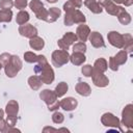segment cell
I'll return each mask as SVG.
<instances>
[{"label":"cell","mask_w":133,"mask_h":133,"mask_svg":"<svg viewBox=\"0 0 133 133\" xmlns=\"http://www.w3.org/2000/svg\"><path fill=\"white\" fill-rule=\"evenodd\" d=\"M34 73L39 76L43 84H51L55 79V73L49 62L46 64L36 63L34 66Z\"/></svg>","instance_id":"obj_1"},{"label":"cell","mask_w":133,"mask_h":133,"mask_svg":"<svg viewBox=\"0 0 133 133\" xmlns=\"http://www.w3.org/2000/svg\"><path fill=\"white\" fill-rule=\"evenodd\" d=\"M52 64L56 68H61L62 65L66 64L70 61V54L65 50H55L52 52L51 55Z\"/></svg>","instance_id":"obj_2"},{"label":"cell","mask_w":133,"mask_h":133,"mask_svg":"<svg viewBox=\"0 0 133 133\" xmlns=\"http://www.w3.org/2000/svg\"><path fill=\"white\" fill-rule=\"evenodd\" d=\"M121 125L132 130V128H133V105L132 104H127L124 107V109L122 111Z\"/></svg>","instance_id":"obj_3"},{"label":"cell","mask_w":133,"mask_h":133,"mask_svg":"<svg viewBox=\"0 0 133 133\" xmlns=\"http://www.w3.org/2000/svg\"><path fill=\"white\" fill-rule=\"evenodd\" d=\"M101 123L105 127L118 129V127L121 125V119L117 116H115L113 113H111V112H105L101 116Z\"/></svg>","instance_id":"obj_4"},{"label":"cell","mask_w":133,"mask_h":133,"mask_svg":"<svg viewBox=\"0 0 133 133\" xmlns=\"http://www.w3.org/2000/svg\"><path fill=\"white\" fill-rule=\"evenodd\" d=\"M107 39L111 46L117 49H123L124 46V37L123 34L117 31H109L107 33Z\"/></svg>","instance_id":"obj_5"},{"label":"cell","mask_w":133,"mask_h":133,"mask_svg":"<svg viewBox=\"0 0 133 133\" xmlns=\"http://www.w3.org/2000/svg\"><path fill=\"white\" fill-rule=\"evenodd\" d=\"M91 80L92 83L97 86V87H106L109 84V79L106 75H104V73L102 72H98V71H92V75H91Z\"/></svg>","instance_id":"obj_6"},{"label":"cell","mask_w":133,"mask_h":133,"mask_svg":"<svg viewBox=\"0 0 133 133\" xmlns=\"http://www.w3.org/2000/svg\"><path fill=\"white\" fill-rule=\"evenodd\" d=\"M19 33L24 36V37H27V38H31L35 35H37V29L36 27H34L33 25L31 24H24V25H20L19 29H18Z\"/></svg>","instance_id":"obj_7"},{"label":"cell","mask_w":133,"mask_h":133,"mask_svg":"<svg viewBox=\"0 0 133 133\" xmlns=\"http://www.w3.org/2000/svg\"><path fill=\"white\" fill-rule=\"evenodd\" d=\"M88 41L90 42L91 46L94 48L100 49V48H104L105 47V42L104 38L102 36V34L98 31H90L89 35H88Z\"/></svg>","instance_id":"obj_8"},{"label":"cell","mask_w":133,"mask_h":133,"mask_svg":"<svg viewBox=\"0 0 133 133\" xmlns=\"http://www.w3.org/2000/svg\"><path fill=\"white\" fill-rule=\"evenodd\" d=\"M59 106L64 111H73L78 106V101L73 97H66L63 98L61 101H59Z\"/></svg>","instance_id":"obj_9"},{"label":"cell","mask_w":133,"mask_h":133,"mask_svg":"<svg viewBox=\"0 0 133 133\" xmlns=\"http://www.w3.org/2000/svg\"><path fill=\"white\" fill-rule=\"evenodd\" d=\"M39 98H41V100H43L47 104V106H49L50 104L56 102L57 99H58L57 96H56V94H55V91L54 90H51V89H48V88L43 89L39 92Z\"/></svg>","instance_id":"obj_10"},{"label":"cell","mask_w":133,"mask_h":133,"mask_svg":"<svg viewBox=\"0 0 133 133\" xmlns=\"http://www.w3.org/2000/svg\"><path fill=\"white\" fill-rule=\"evenodd\" d=\"M89 33H90V28H89L87 25H85V23L80 24V25L76 28V35H77V38H78L80 42L85 43V42L88 39Z\"/></svg>","instance_id":"obj_11"},{"label":"cell","mask_w":133,"mask_h":133,"mask_svg":"<svg viewBox=\"0 0 133 133\" xmlns=\"http://www.w3.org/2000/svg\"><path fill=\"white\" fill-rule=\"evenodd\" d=\"M104 8H105V10H106V12L108 14V15H111V16H115V17H117L119 14H122L123 11H125L126 9H125V7H123V6H119V5H117V4H115V3H113L111 0L104 6Z\"/></svg>","instance_id":"obj_12"},{"label":"cell","mask_w":133,"mask_h":133,"mask_svg":"<svg viewBox=\"0 0 133 133\" xmlns=\"http://www.w3.org/2000/svg\"><path fill=\"white\" fill-rule=\"evenodd\" d=\"M75 90L78 95L82 96V97H88L91 94V87L87 82H82L79 81L76 85H75Z\"/></svg>","instance_id":"obj_13"},{"label":"cell","mask_w":133,"mask_h":133,"mask_svg":"<svg viewBox=\"0 0 133 133\" xmlns=\"http://www.w3.org/2000/svg\"><path fill=\"white\" fill-rule=\"evenodd\" d=\"M8 116H17L19 113V103L16 100H10L5 106L4 111Z\"/></svg>","instance_id":"obj_14"},{"label":"cell","mask_w":133,"mask_h":133,"mask_svg":"<svg viewBox=\"0 0 133 133\" xmlns=\"http://www.w3.org/2000/svg\"><path fill=\"white\" fill-rule=\"evenodd\" d=\"M61 16V9L58 7H50L48 9L46 22L47 23H54L58 20V18Z\"/></svg>","instance_id":"obj_15"},{"label":"cell","mask_w":133,"mask_h":133,"mask_svg":"<svg viewBox=\"0 0 133 133\" xmlns=\"http://www.w3.org/2000/svg\"><path fill=\"white\" fill-rule=\"evenodd\" d=\"M29 47H30L32 50L41 51V50H43L44 47H45V41H44L42 37L35 35V36L29 38Z\"/></svg>","instance_id":"obj_16"},{"label":"cell","mask_w":133,"mask_h":133,"mask_svg":"<svg viewBox=\"0 0 133 133\" xmlns=\"http://www.w3.org/2000/svg\"><path fill=\"white\" fill-rule=\"evenodd\" d=\"M84 5L92 12V14H101L103 11V7L97 2V0H84Z\"/></svg>","instance_id":"obj_17"},{"label":"cell","mask_w":133,"mask_h":133,"mask_svg":"<svg viewBox=\"0 0 133 133\" xmlns=\"http://www.w3.org/2000/svg\"><path fill=\"white\" fill-rule=\"evenodd\" d=\"M86 60V57L84 55V53H80V52H73L70 55V61L74 64V65H82Z\"/></svg>","instance_id":"obj_18"},{"label":"cell","mask_w":133,"mask_h":133,"mask_svg":"<svg viewBox=\"0 0 133 133\" xmlns=\"http://www.w3.org/2000/svg\"><path fill=\"white\" fill-rule=\"evenodd\" d=\"M27 82H28L29 87L32 90H38L42 87V85H43V82H42V80H41V78H39L38 75H32V76H30L28 78Z\"/></svg>","instance_id":"obj_19"},{"label":"cell","mask_w":133,"mask_h":133,"mask_svg":"<svg viewBox=\"0 0 133 133\" xmlns=\"http://www.w3.org/2000/svg\"><path fill=\"white\" fill-rule=\"evenodd\" d=\"M71 16H72V21L73 24H83L86 22V18L82 11L79 9H74L71 10Z\"/></svg>","instance_id":"obj_20"},{"label":"cell","mask_w":133,"mask_h":133,"mask_svg":"<svg viewBox=\"0 0 133 133\" xmlns=\"http://www.w3.org/2000/svg\"><path fill=\"white\" fill-rule=\"evenodd\" d=\"M92 68H94L95 71L105 73V72L108 70V62H107V60H106L105 58L100 57V58H98V59L95 61Z\"/></svg>","instance_id":"obj_21"},{"label":"cell","mask_w":133,"mask_h":133,"mask_svg":"<svg viewBox=\"0 0 133 133\" xmlns=\"http://www.w3.org/2000/svg\"><path fill=\"white\" fill-rule=\"evenodd\" d=\"M124 37V46L123 50L126 51L127 53H132L133 51V37L130 33H125L123 34Z\"/></svg>","instance_id":"obj_22"},{"label":"cell","mask_w":133,"mask_h":133,"mask_svg":"<svg viewBox=\"0 0 133 133\" xmlns=\"http://www.w3.org/2000/svg\"><path fill=\"white\" fill-rule=\"evenodd\" d=\"M30 19V16L28 14V11L26 10H20L18 14H17V17H16V22L18 25H24L26 23H28Z\"/></svg>","instance_id":"obj_23"},{"label":"cell","mask_w":133,"mask_h":133,"mask_svg":"<svg viewBox=\"0 0 133 133\" xmlns=\"http://www.w3.org/2000/svg\"><path fill=\"white\" fill-rule=\"evenodd\" d=\"M68 89H69L68 83L64 82V81H61V82H59V83L56 85L54 91H55L57 98H61V97H63V96L68 92Z\"/></svg>","instance_id":"obj_24"},{"label":"cell","mask_w":133,"mask_h":133,"mask_svg":"<svg viewBox=\"0 0 133 133\" xmlns=\"http://www.w3.org/2000/svg\"><path fill=\"white\" fill-rule=\"evenodd\" d=\"M113 58H114V60L116 61V63L118 65H123L128 60V53L124 50H121L115 54V56H113Z\"/></svg>","instance_id":"obj_25"},{"label":"cell","mask_w":133,"mask_h":133,"mask_svg":"<svg viewBox=\"0 0 133 133\" xmlns=\"http://www.w3.org/2000/svg\"><path fill=\"white\" fill-rule=\"evenodd\" d=\"M12 19L11 9H0V23H9Z\"/></svg>","instance_id":"obj_26"},{"label":"cell","mask_w":133,"mask_h":133,"mask_svg":"<svg viewBox=\"0 0 133 133\" xmlns=\"http://www.w3.org/2000/svg\"><path fill=\"white\" fill-rule=\"evenodd\" d=\"M61 38H62V41H63L65 44H68L69 46L74 45V44L78 41L77 35H76V33H74V32H65Z\"/></svg>","instance_id":"obj_27"},{"label":"cell","mask_w":133,"mask_h":133,"mask_svg":"<svg viewBox=\"0 0 133 133\" xmlns=\"http://www.w3.org/2000/svg\"><path fill=\"white\" fill-rule=\"evenodd\" d=\"M117 20H118V22L122 24V25H129L130 23H131V21H132V18H131V15L130 14H128L127 12V10H125V11H123L122 14H119L118 16H117Z\"/></svg>","instance_id":"obj_28"},{"label":"cell","mask_w":133,"mask_h":133,"mask_svg":"<svg viewBox=\"0 0 133 133\" xmlns=\"http://www.w3.org/2000/svg\"><path fill=\"white\" fill-rule=\"evenodd\" d=\"M9 63H10L18 72H20V71L22 70V68H23V62H22V60L20 59V57H19L18 55H11V56H10V59H9Z\"/></svg>","instance_id":"obj_29"},{"label":"cell","mask_w":133,"mask_h":133,"mask_svg":"<svg viewBox=\"0 0 133 133\" xmlns=\"http://www.w3.org/2000/svg\"><path fill=\"white\" fill-rule=\"evenodd\" d=\"M28 5H29V8H30L34 14L38 12L42 8L45 7V6H44V3H43L41 0H31V1L28 3Z\"/></svg>","instance_id":"obj_30"},{"label":"cell","mask_w":133,"mask_h":133,"mask_svg":"<svg viewBox=\"0 0 133 133\" xmlns=\"http://www.w3.org/2000/svg\"><path fill=\"white\" fill-rule=\"evenodd\" d=\"M24 60L28 63H35L37 60V55L32 51H27L24 53Z\"/></svg>","instance_id":"obj_31"},{"label":"cell","mask_w":133,"mask_h":133,"mask_svg":"<svg viewBox=\"0 0 133 133\" xmlns=\"http://www.w3.org/2000/svg\"><path fill=\"white\" fill-rule=\"evenodd\" d=\"M4 72H5V75L8 77V78H14L17 76V74L19 73L9 62L4 66Z\"/></svg>","instance_id":"obj_32"},{"label":"cell","mask_w":133,"mask_h":133,"mask_svg":"<svg viewBox=\"0 0 133 133\" xmlns=\"http://www.w3.org/2000/svg\"><path fill=\"white\" fill-rule=\"evenodd\" d=\"M87 50V47H86V44L83 43V42H78V43H75L73 45V52H80V53H85Z\"/></svg>","instance_id":"obj_33"},{"label":"cell","mask_w":133,"mask_h":133,"mask_svg":"<svg viewBox=\"0 0 133 133\" xmlns=\"http://www.w3.org/2000/svg\"><path fill=\"white\" fill-rule=\"evenodd\" d=\"M52 121H53V123L54 124H62L63 123V121H64V115L61 113V112H59V111H55L53 114H52Z\"/></svg>","instance_id":"obj_34"},{"label":"cell","mask_w":133,"mask_h":133,"mask_svg":"<svg viewBox=\"0 0 133 133\" xmlns=\"http://www.w3.org/2000/svg\"><path fill=\"white\" fill-rule=\"evenodd\" d=\"M92 71H94V68L90 65V64H84L82 68H81V73L84 77H91L92 75Z\"/></svg>","instance_id":"obj_35"},{"label":"cell","mask_w":133,"mask_h":133,"mask_svg":"<svg viewBox=\"0 0 133 133\" xmlns=\"http://www.w3.org/2000/svg\"><path fill=\"white\" fill-rule=\"evenodd\" d=\"M14 6L12 0H0V9H10Z\"/></svg>","instance_id":"obj_36"},{"label":"cell","mask_w":133,"mask_h":133,"mask_svg":"<svg viewBox=\"0 0 133 133\" xmlns=\"http://www.w3.org/2000/svg\"><path fill=\"white\" fill-rule=\"evenodd\" d=\"M14 5L16 6V8L22 10V9L26 8V6L28 5V1L27 0H15L14 1Z\"/></svg>","instance_id":"obj_37"},{"label":"cell","mask_w":133,"mask_h":133,"mask_svg":"<svg viewBox=\"0 0 133 133\" xmlns=\"http://www.w3.org/2000/svg\"><path fill=\"white\" fill-rule=\"evenodd\" d=\"M10 56H11V54H9V53H2V54H0V63L3 65V66H5L8 62H9V59H10Z\"/></svg>","instance_id":"obj_38"},{"label":"cell","mask_w":133,"mask_h":133,"mask_svg":"<svg viewBox=\"0 0 133 133\" xmlns=\"http://www.w3.org/2000/svg\"><path fill=\"white\" fill-rule=\"evenodd\" d=\"M108 62V68L111 70V71H113V72H116L117 70H118V64L116 63V61L114 60V58H113V56H111V57H109V60L107 61Z\"/></svg>","instance_id":"obj_39"},{"label":"cell","mask_w":133,"mask_h":133,"mask_svg":"<svg viewBox=\"0 0 133 133\" xmlns=\"http://www.w3.org/2000/svg\"><path fill=\"white\" fill-rule=\"evenodd\" d=\"M6 125H7V129L8 128H11V127H15V125L17 124V121H18V117L17 116H8L6 117ZM6 129V131H7Z\"/></svg>","instance_id":"obj_40"},{"label":"cell","mask_w":133,"mask_h":133,"mask_svg":"<svg viewBox=\"0 0 133 133\" xmlns=\"http://www.w3.org/2000/svg\"><path fill=\"white\" fill-rule=\"evenodd\" d=\"M47 14H48V10L44 7V8H42L38 12H36L35 14V17H36V19H38V20H42V21H46V18H47Z\"/></svg>","instance_id":"obj_41"},{"label":"cell","mask_w":133,"mask_h":133,"mask_svg":"<svg viewBox=\"0 0 133 133\" xmlns=\"http://www.w3.org/2000/svg\"><path fill=\"white\" fill-rule=\"evenodd\" d=\"M63 10L64 11H71V10H74V9H77L76 8V6H75V4L73 3V1L72 0H68L64 4H63Z\"/></svg>","instance_id":"obj_42"},{"label":"cell","mask_w":133,"mask_h":133,"mask_svg":"<svg viewBox=\"0 0 133 133\" xmlns=\"http://www.w3.org/2000/svg\"><path fill=\"white\" fill-rule=\"evenodd\" d=\"M57 45H58V48H59L60 50H65V51H68L69 48H70V46H69L68 44H65V43L62 41V38H59V39L57 41Z\"/></svg>","instance_id":"obj_43"},{"label":"cell","mask_w":133,"mask_h":133,"mask_svg":"<svg viewBox=\"0 0 133 133\" xmlns=\"http://www.w3.org/2000/svg\"><path fill=\"white\" fill-rule=\"evenodd\" d=\"M48 107V109L50 110V111H56V110H58V108L60 107L59 106V101L57 100L56 102H54V103H52V104H50L49 106H47Z\"/></svg>","instance_id":"obj_44"},{"label":"cell","mask_w":133,"mask_h":133,"mask_svg":"<svg viewBox=\"0 0 133 133\" xmlns=\"http://www.w3.org/2000/svg\"><path fill=\"white\" fill-rule=\"evenodd\" d=\"M36 63H38V64H46V63H48V60H47L45 55H37Z\"/></svg>","instance_id":"obj_45"},{"label":"cell","mask_w":133,"mask_h":133,"mask_svg":"<svg viewBox=\"0 0 133 133\" xmlns=\"http://www.w3.org/2000/svg\"><path fill=\"white\" fill-rule=\"evenodd\" d=\"M6 129H7L6 121L4 118H0V132H6Z\"/></svg>","instance_id":"obj_46"},{"label":"cell","mask_w":133,"mask_h":133,"mask_svg":"<svg viewBox=\"0 0 133 133\" xmlns=\"http://www.w3.org/2000/svg\"><path fill=\"white\" fill-rule=\"evenodd\" d=\"M43 131H44V132H47V131H51V132H57V131H58V129H54V128H52V127H45V128L43 129Z\"/></svg>","instance_id":"obj_47"},{"label":"cell","mask_w":133,"mask_h":133,"mask_svg":"<svg viewBox=\"0 0 133 133\" xmlns=\"http://www.w3.org/2000/svg\"><path fill=\"white\" fill-rule=\"evenodd\" d=\"M109 1H110V0H97V2H98L102 7H104V6H105Z\"/></svg>","instance_id":"obj_48"},{"label":"cell","mask_w":133,"mask_h":133,"mask_svg":"<svg viewBox=\"0 0 133 133\" xmlns=\"http://www.w3.org/2000/svg\"><path fill=\"white\" fill-rule=\"evenodd\" d=\"M125 6H131L133 4V0H125L124 3H123Z\"/></svg>","instance_id":"obj_49"},{"label":"cell","mask_w":133,"mask_h":133,"mask_svg":"<svg viewBox=\"0 0 133 133\" xmlns=\"http://www.w3.org/2000/svg\"><path fill=\"white\" fill-rule=\"evenodd\" d=\"M111 1H112L113 3H115V4H123L125 0H111Z\"/></svg>","instance_id":"obj_50"},{"label":"cell","mask_w":133,"mask_h":133,"mask_svg":"<svg viewBox=\"0 0 133 133\" xmlns=\"http://www.w3.org/2000/svg\"><path fill=\"white\" fill-rule=\"evenodd\" d=\"M3 116H4V111L0 108V118H3Z\"/></svg>","instance_id":"obj_51"},{"label":"cell","mask_w":133,"mask_h":133,"mask_svg":"<svg viewBox=\"0 0 133 133\" xmlns=\"http://www.w3.org/2000/svg\"><path fill=\"white\" fill-rule=\"evenodd\" d=\"M58 0H47V2H49V3H56Z\"/></svg>","instance_id":"obj_52"},{"label":"cell","mask_w":133,"mask_h":133,"mask_svg":"<svg viewBox=\"0 0 133 133\" xmlns=\"http://www.w3.org/2000/svg\"><path fill=\"white\" fill-rule=\"evenodd\" d=\"M2 66H3V65H2L1 63H0V71H1V69H2Z\"/></svg>","instance_id":"obj_53"}]
</instances>
